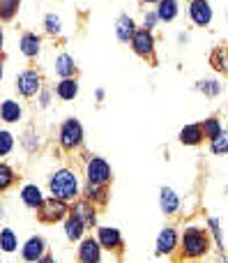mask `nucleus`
<instances>
[{"mask_svg":"<svg viewBox=\"0 0 228 263\" xmlns=\"http://www.w3.org/2000/svg\"><path fill=\"white\" fill-rule=\"evenodd\" d=\"M212 250V236L208 231V227H196L189 224L184 227L182 238H180V259L182 261H198L203 256H208Z\"/></svg>","mask_w":228,"mask_h":263,"instance_id":"nucleus-1","label":"nucleus"},{"mask_svg":"<svg viewBox=\"0 0 228 263\" xmlns=\"http://www.w3.org/2000/svg\"><path fill=\"white\" fill-rule=\"evenodd\" d=\"M49 192L53 199L74 203V201L81 199L83 187H81V180H78L76 173H74L72 168L63 166V168H55L49 176Z\"/></svg>","mask_w":228,"mask_h":263,"instance_id":"nucleus-2","label":"nucleus"},{"mask_svg":"<svg viewBox=\"0 0 228 263\" xmlns=\"http://www.w3.org/2000/svg\"><path fill=\"white\" fill-rule=\"evenodd\" d=\"M83 136H86V132H83V125H81V120L78 118H65L63 123H60L58 143H60V148H63L65 153H74V150L81 148Z\"/></svg>","mask_w":228,"mask_h":263,"instance_id":"nucleus-3","label":"nucleus"},{"mask_svg":"<svg viewBox=\"0 0 228 263\" xmlns=\"http://www.w3.org/2000/svg\"><path fill=\"white\" fill-rule=\"evenodd\" d=\"M86 182H92V185H109L113 180V171H111V164L106 162L99 155H90L86 159Z\"/></svg>","mask_w":228,"mask_h":263,"instance_id":"nucleus-4","label":"nucleus"},{"mask_svg":"<svg viewBox=\"0 0 228 263\" xmlns=\"http://www.w3.org/2000/svg\"><path fill=\"white\" fill-rule=\"evenodd\" d=\"M69 213H72V205H69L67 201L49 196L46 203L42 205V210H37V217L44 224H55V222H65V219L69 217Z\"/></svg>","mask_w":228,"mask_h":263,"instance_id":"nucleus-5","label":"nucleus"},{"mask_svg":"<svg viewBox=\"0 0 228 263\" xmlns=\"http://www.w3.org/2000/svg\"><path fill=\"white\" fill-rule=\"evenodd\" d=\"M180 238H182V233H178L175 227H164L157 233L155 254L157 256H173L175 252H180Z\"/></svg>","mask_w":228,"mask_h":263,"instance_id":"nucleus-6","label":"nucleus"},{"mask_svg":"<svg viewBox=\"0 0 228 263\" xmlns=\"http://www.w3.org/2000/svg\"><path fill=\"white\" fill-rule=\"evenodd\" d=\"M16 90H18V95L26 97V100L39 95V92H42V72H37V69H32V67L18 72V77H16Z\"/></svg>","mask_w":228,"mask_h":263,"instance_id":"nucleus-7","label":"nucleus"},{"mask_svg":"<svg viewBox=\"0 0 228 263\" xmlns=\"http://www.w3.org/2000/svg\"><path fill=\"white\" fill-rule=\"evenodd\" d=\"M97 240L104 247V252H113V254H122L125 252V238L120 229L115 227H97Z\"/></svg>","mask_w":228,"mask_h":263,"instance_id":"nucleus-8","label":"nucleus"},{"mask_svg":"<svg viewBox=\"0 0 228 263\" xmlns=\"http://www.w3.org/2000/svg\"><path fill=\"white\" fill-rule=\"evenodd\" d=\"M101 252H104V247L99 245L97 236H86L78 242L76 261L78 263H101Z\"/></svg>","mask_w":228,"mask_h":263,"instance_id":"nucleus-9","label":"nucleus"},{"mask_svg":"<svg viewBox=\"0 0 228 263\" xmlns=\"http://www.w3.org/2000/svg\"><path fill=\"white\" fill-rule=\"evenodd\" d=\"M132 44V51L136 55H141V58H155V35H152V30H146V28H138L136 35H134V40L129 42Z\"/></svg>","mask_w":228,"mask_h":263,"instance_id":"nucleus-10","label":"nucleus"},{"mask_svg":"<svg viewBox=\"0 0 228 263\" xmlns=\"http://www.w3.org/2000/svg\"><path fill=\"white\" fill-rule=\"evenodd\" d=\"M46 254H49V247H46V240L42 236H30L21 247V259L26 263H37Z\"/></svg>","mask_w":228,"mask_h":263,"instance_id":"nucleus-11","label":"nucleus"},{"mask_svg":"<svg viewBox=\"0 0 228 263\" xmlns=\"http://www.w3.org/2000/svg\"><path fill=\"white\" fill-rule=\"evenodd\" d=\"M189 18L194 21V26L205 28L212 23V5L210 0H192L189 3Z\"/></svg>","mask_w":228,"mask_h":263,"instance_id":"nucleus-12","label":"nucleus"},{"mask_svg":"<svg viewBox=\"0 0 228 263\" xmlns=\"http://www.w3.org/2000/svg\"><path fill=\"white\" fill-rule=\"evenodd\" d=\"M72 213L83 219L88 231H90V229H97V205L95 203H90V201H86V199H78L72 203Z\"/></svg>","mask_w":228,"mask_h":263,"instance_id":"nucleus-13","label":"nucleus"},{"mask_svg":"<svg viewBox=\"0 0 228 263\" xmlns=\"http://www.w3.org/2000/svg\"><path fill=\"white\" fill-rule=\"evenodd\" d=\"M21 201L26 208L30 210H42V205L46 203V196L44 192H42L39 185H32V182H28V185L21 187Z\"/></svg>","mask_w":228,"mask_h":263,"instance_id":"nucleus-14","label":"nucleus"},{"mask_svg":"<svg viewBox=\"0 0 228 263\" xmlns=\"http://www.w3.org/2000/svg\"><path fill=\"white\" fill-rule=\"evenodd\" d=\"M63 231H65V238H67L69 242H81L83 238H86V231H88V227L83 224V219L78 217V215H74V213H69V217L63 222Z\"/></svg>","mask_w":228,"mask_h":263,"instance_id":"nucleus-15","label":"nucleus"},{"mask_svg":"<svg viewBox=\"0 0 228 263\" xmlns=\"http://www.w3.org/2000/svg\"><path fill=\"white\" fill-rule=\"evenodd\" d=\"M159 208H161V213L169 215V217H173V215L180 213V196L173 187L164 185L159 190Z\"/></svg>","mask_w":228,"mask_h":263,"instance_id":"nucleus-16","label":"nucleus"},{"mask_svg":"<svg viewBox=\"0 0 228 263\" xmlns=\"http://www.w3.org/2000/svg\"><path fill=\"white\" fill-rule=\"evenodd\" d=\"M109 185H92V182H86L81 192V199L90 201L95 205H106L109 203Z\"/></svg>","mask_w":228,"mask_h":263,"instance_id":"nucleus-17","label":"nucleus"},{"mask_svg":"<svg viewBox=\"0 0 228 263\" xmlns=\"http://www.w3.org/2000/svg\"><path fill=\"white\" fill-rule=\"evenodd\" d=\"M203 139H205L203 123H189V125H184V127L180 129V134H178V141L182 145H198V143H203Z\"/></svg>","mask_w":228,"mask_h":263,"instance_id":"nucleus-18","label":"nucleus"},{"mask_svg":"<svg viewBox=\"0 0 228 263\" xmlns=\"http://www.w3.org/2000/svg\"><path fill=\"white\" fill-rule=\"evenodd\" d=\"M136 23H134V18L129 16V14H120L118 21H115V37H118L120 42H125V44H129V42L134 40V35H136Z\"/></svg>","mask_w":228,"mask_h":263,"instance_id":"nucleus-19","label":"nucleus"},{"mask_svg":"<svg viewBox=\"0 0 228 263\" xmlns=\"http://www.w3.org/2000/svg\"><path fill=\"white\" fill-rule=\"evenodd\" d=\"M18 51H21L26 58H37L42 51V40L37 32H23L21 40H18Z\"/></svg>","mask_w":228,"mask_h":263,"instance_id":"nucleus-20","label":"nucleus"},{"mask_svg":"<svg viewBox=\"0 0 228 263\" xmlns=\"http://www.w3.org/2000/svg\"><path fill=\"white\" fill-rule=\"evenodd\" d=\"M55 74H58L60 79H76L78 67L69 53H60L58 58H55Z\"/></svg>","mask_w":228,"mask_h":263,"instance_id":"nucleus-21","label":"nucleus"},{"mask_svg":"<svg viewBox=\"0 0 228 263\" xmlns=\"http://www.w3.org/2000/svg\"><path fill=\"white\" fill-rule=\"evenodd\" d=\"M0 118H3V123H7V125L18 123V120L23 118V106L14 100H5L3 104H0Z\"/></svg>","mask_w":228,"mask_h":263,"instance_id":"nucleus-22","label":"nucleus"},{"mask_svg":"<svg viewBox=\"0 0 228 263\" xmlns=\"http://www.w3.org/2000/svg\"><path fill=\"white\" fill-rule=\"evenodd\" d=\"M55 95H58L63 102L76 100V95H78V81H76V79H60L58 86H55Z\"/></svg>","mask_w":228,"mask_h":263,"instance_id":"nucleus-23","label":"nucleus"},{"mask_svg":"<svg viewBox=\"0 0 228 263\" xmlns=\"http://www.w3.org/2000/svg\"><path fill=\"white\" fill-rule=\"evenodd\" d=\"M157 16H159V21H175V16L180 14V7H178V0H161L159 5H157Z\"/></svg>","mask_w":228,"mask_h":263,"instance_id":"nucleus-24","label":"nucleus"},{"mask_svg":"<svg viewBox=\"0 0 228 263\" xmlns=\"http://www.w3.org/2000/svg\"><path fill=\"white\" fill-rule=\"evenodd\" d=\"M0 250H3L5 254H14V252L18 250V238L9 227H5L3 231H0Z\"/></svg>","mask_w":228,"mask_h":263,"instance_id":"nucleus-25","label":"nucleus"},{"mask_svg":"<svg viewBox=\"0 0 228 263\" xmlns=\"http://www.w3.org/2000/svg\"><path fill=\"white\" fill-rule=\"evenodd\" d=\"M210 63L217 72L228 74V46H217L210 53Z\"/></svg>","mask_w":228,"mask_h":263,"instance_id":"nucleus-26","label":"nucleus"},{"mask_svg":"<svg viewBox=\"0 0 228 263\" xmlns=\"http://www.w3.org/2000/svg\"><path fill=\"white\" fill-rule=\"evenodd\" d=\"M208 231H210L215 247L219 252H224L226 245H224V236H221V222H219V217H208Z\"/></svg>","mask_w":228,"mask_h":263,"instance_id":"nucleus-27","label":"nucleus"},{"mask_svg":"<svg viewBox=\"0 0 228 263\" xmlns=\"http://www.w3.org/2000/svg\"><path fill=\"white\" fill-rule=\"evenodd\" d=\"M196 90H201L205 97H217L221 92V83L217 79H201L196 81Z\"/></svg>","mask_w":228,"mask_h":263,"instance_id":"nucleus-28","label":"nucleus"},{"mask_svg":"<svg viewBox=\"0 0 228 263\" xmlns=\"http://www.w3.org/2000/svg\"><path fill=\"white\" fill-rule=\"evenodd\" d=\"M44 30L49 32L51 37H60L63 35V18L58 16V14H46L44 16Z\"/></svg>","mask_w":228,"mask_h":263,"instance_id":"nucleus-29","label":"nucleus"},{"mask_svg":"<svg viewBox=\"0 0 228 263\" xmlns=\"http://www.w3.org/2000/svg\"><path fill=\"white\" fill-rule=\"evenodd\" d=\"M16 182V173H14V168L9 166V164H0V192H7L9 187Z\"/></svg>","mask_w":228,"mask_h":263,"instance_id":"nucleus-30","label":"nucleus"},{"mask_svg":"<svg viewBox=\"0 0 228 263\" xmlns=\"http://www.w3.org/2000/svg\"><path fill=\"white\" fill-rule=\"evenodd\" d=\"M203 132H205V139L208 141H215L217 136L224 132V127H221V120L219 118H208V120H203Z\"/></svg>","mask_w":228,"mask_h":263,"instance_id":"nucleus-31","label":"nucleus"},{"mask_svg":"<svg viewBox=\"0 0 228 263\" xmlns=\"http://www.w3.org/2000/svg\"><path fill=\"white\" fill-rule=\"evenodd\" d=\"M21 7V0H0V18L3 21H12L14 14Z\"/></svg>","mask_w":228,"mask_h":263,"instance_id":"nucleus-32","label":"nucleus"},{"mask_svg":"<svg viewBox=\"0 0 228 263\" xmlns=\"http://www.w3.org/2000/svg\"><path fill=\"white\" fill-rule=\"evenodd\" d=\"M210 153L221 157V155H228V129H224L215 141H210Z\"/></svg>","mask_w":228,"mask_h":263,"instance_id":"nucleus-33","label":"nucleus"},{"mask_svg":"<svg viewBox=\"0 0 228 263\" xmlns=\"http://www.w3.org/2000/svg\"><path fill=\"white\" fill-rule=\"evenodd\" d=\"M12 148H14V136H12V132L3 129V132H0V155H3V157H7V155L12 153Z\"/></svg>","mask_w":228,"mask_h":263,"instance_id":"nucleus-34","label":"nucleus"},{"mask_svg":"<svg viewBox=\"0 0 228 263\" xmlns=\"http://www.w3.org/2000/svg\"><path fill=\"white\" fill-rule=\"evenodd\" d=\"M157 21H159L157 12H146V16H143V28H146V30H155Z\"/></svg>","mask_w":228,"mask_h":263,"instance_id":"nucleus-35","label":"nucleus"},{"mask_svg":"<svg viewBox=\"0 0 228 263\" xmlns=\"http://www.w3.org/2000/svg\"><path fill=\"white\" fill-rule=\"evenodd\" d=\"M37 100H39V106H42V109H46V106L51 104V88H42V92L37 95Z\"/></svg>","mask_w":228,"mask_h":263,"instance_id":"nucleus-36","label":"nucleus"},{"mask_svg":"<svg viewBox=\"0 0 228 263\" xmlns=\"http://www.w3.org/2000/svg\"><path fill=\"white\" fill-rule=\"evenodd\" d=\"M32 132H26V134H23V145H26V150H37V145H39V141H32Z\"/></svg>","mask_w":228,"mask_h":263,"instance_id":"nucleus-37","label":"nucleus"},{"mask_svg":"<svg viewBox=\"0 0 228 263\" xmlns=\"http://www.w3.org/2000/svg\"><path fill=\"white\" fill-rule=\"evenodd\" d=\"M37 263H58V259H55V256H53V254H46V256H44V259H39V261H37Z\"/></svg>","mask_w":228,"mask_h":263,"instance_id":"nucleus-38","label":"nucleus"},{"mask_svg":"<svg viewBox=\"0 0 228 263\" xmlns=\"http://www.w3.org/2000/svg\"><path fill=\"white\" fill-rule=\"evenodd\" d=\"M104 95H106V92H104V88H97V90H95V97H97V100H104Z\"/></svg>","mask_w":228,"mask_h":263,"instance_id":"nucleus-39","label":"nucleus"},{"mask_svg":"<svg viewBox=\"0 0 228 263\" xmlns=\"http://www.w3.org/2000/svg\"><path fill=\"white\" fill-rule=\"evenodd\" d=\"M141 3H143V5H159L161 0H141Z\"/></svg>","mask_w":228,"mask_h":263,"instance_id":"nucleus-40","label":"nucleus"},{"mask_svg":"<svg viewBox=\"0 0 228 263\" xmlns=\"http://www.w3.org/2000/svg\"><path fill=\"white\" fill-rule=\"evenodd\" d=\"M219 263H228V256H221V261Z\"/></svg>","mask_w":228,"mask_h":263,"instance_id":"nucleus-41","label":"nucleus"},{"mask_svg":"<svg viewBox=\"0 0 228 263\" xmlns=\"http://www.w3.org/2000/svg\"><path fill=\"white\" fill-rule=\"evenodd\" d=\"M226 196H228V185H226Z\"/></svg>","mask_w":228,"mask_h":263,"instance_id":"nucleus-42","label":"nucleus"}]
</instances>
